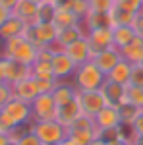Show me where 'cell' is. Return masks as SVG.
<instances>
[{
  "label": "cell",
  "instance_id": "obj_1",
  "mask_svg": "<svg viewBox=\"0 0 143 145\" xmlns=\"http://www.w3.org/2000/svg\"><path fill=\"white\" fill-rule=\"evenodd\" d=\"M2 56L4 58H12L16 62H22V64H27L31 66L35 60H37V52L39 48L25 37V35H20V37H12L8 41H2Z\"/></svg>",
  "mask_w": 143,
  "mask_h": 145
},
{
  "label": "cell",
  "instance_id": "obj_2",
  "mask_svg": "<svg viewBox=\"0 0 143 145\" xmlns=\"http://www.w3.org/2000/svg\"><path fill=\"white\" fill-rule=\"evenodd\" d=\"M72 78H74V87L77 91H95L103 87V83L106 81V74H103L101 68L93 60H89L76 68Z\"/></svg>",
  "mask_w": 143,
  "mask_h": 145
},
{
  "label": "cell",
  "instance_id": "obj_3",
  "mask_svg": "<svg viewBox=\"0 0 143 145\" xmlns=\"http://www.w3.org/2000/svg\"><path fill=\"white\" fill-rule=\"evenodd\" d=\"M23 35L37 48H44V46H50L56 43L58 27H56L54 23H29Z\"/></svg>",
  "mask_w": 143,
  "mask_h": 145
},
{
  "label": "cell",
  "instance_id": "obj_4",
  "mask_svg": "<svg viewBox=\"0 0 143 145\" xmlns=\"http://www.w3.org/2000/svg\"><path fill=\"white\" fill-rule=\"evenodd\" d=\"M33 134L37 135L44 145L62 143L68 137V128H64L58 120H43V122H35Z\"/></svg>",
  "mask_w": 143,
  "mask_h": 145
},
{
  "label": "cell",
  "instance_id": "obj_5",
  "mask_svg": "<svg viewBox=\"0 0 143 145\" xmlns=\"http://www.w3.org/2000/svg\"><path fill=\"white\" fill-rule=\"evenodd\" d=\"M56 105L52 93H41L37 99L31 103V112H33L35 122H43V120H56Z\"/></svg>",
  "mask_w": 143,
  "mask_h": 145
},
{
  "label": "cell",
  "instance_id": "obj_6",
  "mask_svg": "<svg viewBox=\"0 0 143 145\" xmlns=\"http://www.w3.org/2000/svg\"><path fill=\"white\" fill-rule=\"evenodd\" d=\"M77 99H79V106H81V112L87 114L91 118H95L104 106H106V101L103 97L101 89L95 91H77Z\"/></svg>",
  "mask_w": 143,
  "mask_h": 145
},
{
  "label": "cell",
  "instance_id": "obj_7",
  "mask_svg": "<svg viewBox=\"0 0 143 145\" xmlns=\"http://www.w3.org/2000/svg\"><path fill=\"white\" fill-rule=\"evenodd\" d=\"M0 58H2V76H4L6 83L14 85L25 78H31V66L16 62L12 58H4V56H0Z\"/></svg>",
  "mask_w": 143,
  "mask_h": 145
},
{
  "label": "cell",
  "instance_id": "obj_8",
  "mask_svg": "<svg viewBox=\"0 0 143 145\" xmlns=\"http://www.w3.org/2000/svg\"><path fill=\"white\" fill-rule=\"evenodd\" d=\"M2 110L10 116L12 120L16 124H22V122H27V120H33V112H31V103L23 99H18V97H12L4 106Z\"/></svg>",
  "mask_w": 143,
  "mask_h": 145
},
{
  "label": "cell",
  "instance_id": "obj_9",
  "mask_svg": "<svg viewBox=\"0 0 143 145\" xmlns=\"http://www.w3.org/2000/svg\"><path fill=\"white\" fill-rule=\"evenodd\" d=\"M101 93L106 101V106H114V108H120L122 105L126 103V85H120L116 81H110L106 79L101 87Z\"/></svg>",
  "mask_w": 143,
  "mask_h": 145
},
{
  "label": "cell",
  "instance_id": "obj_10",
  "mask_svg": "<svg viewBox=\"0 0 143 145\" xmlns=\"http://www.w3.org/2000/svg\"><path fill=\"white\" fill-rule=\"evenodd\" d=\"M50 62H52V70H54V76H56L58 81H64L66 78L74 76V72H76V68H77V64L64 52V50L54 52V56H52Z\"/></svg>",
  "mask_w": 143,
  "mask_h": 145
},
{
  "label": "cell",
  "instance_id": "obj_11",
  "mask_svg": "<svg viewBox=\"0 0 143 145\" xmlns=\"http://www.w3.org/2000/svg\"><path fill=\"white\" fill-rule=\"evenodd\" d=\"M81 114H83V112H81L79 99H77V95H76L72 101H68V103H64V105L58 106V110H56V120L62 124L64 128H70Z\"/></svg>",
  "mask_w": 143,
  "mask_h": 145
},
{
  "label": "cell",
  "instance_id": "obj_12",
  "mask_svg": "<svg viewBox=\"0 0 143 145\" xmlns=\"http://www.w3.org/2000/svg\"><path fill=\"white\" fill-rule=\"evenodd\" d=\"M87 41L89 46L93 50V56L97 52H103L106 48L114 46V39H112V29H95V31H87Z\"/></svg>",
  "mask_w": 143,
  "mask_h": 145
},
{
  "label": "cell",
  "instance_id": "obj_13",
  "mask_svg": "<svg viewBox=\"0 0 143 145\" xmlns=\"http://www.w3.org/2000/svg\"><path fill=\"white\" fill-rule=\"evenodd\" d=\"M64 52L76 62L77 66H79V64H85V62H89V60H93V50H91V46H89L87 37L77 39L76 43H72L70 46L64 48Z\"/></svg>",
  "mask_w": 143,
  "mask_h": 145
},
{
  "label": "cell",
  "instance_id": "obj_14",
  "mask_svg": "<svg viewBox=\"0 0 143 145\" xmlns=\"http://www.w3.org/2000/svg\"><path fill=\"white\" fill-rule=\"evenodd\" d=\"M12 91H14V97L23 99V101H27V103H33V101L41 95L39 85H37V79H35L33 76L22 79V81H18V83H14V85H12Z\"/></svg>",
  "mask_w": 143,
  "mask_h": 145
},
{
  "label": "cell",
  "instance_id": "obj_15",
  "mask_svg": "<svg viewBox=\"0 0 143 145\" xmlns=\"http://www.w3.org/2000/svg\"><path fill=\"white\" fill-rule=\"evenodd\" d=\"M120 60H124V58H122V54H120V48H116V46L106 48V50H103V52H97V54L93 56V62L101 68L103 74H110V70L116 66Z\"/></svg>",
  "mask_w": 143,
  "mask_h": 145
},
{
  "label": "cell",
  "instance_id": "obj_16",
  "mask_svg": "<svg viewBox=\"0 0 143 145\" xmlns=\"http://www.w3.org/2000/svg\"><path fill=\"white\" fill-rule=\"evenodd\" d=\"M85 31L95 29H114V23L110 18V12H89V16L83 20Z\"/></svg>",
  "mask_w": 143,
  "mask_h": 145
},
{
  "label": "cell",
  "instance_id": "obj_17",
  "mask_svg": "<svg viewBox=\"0 0 143 145\" xmlns=\"http://www.w3.org/2000/svg\"><path fill=\"white\" fill-rule=\"evenodd\" d=\"M87 31H85V27H83V22L76 25V27H64V29H58V37H56V45L60 46V48H66L70 46L72 43H76L77 39H81V37H85Z\"/></svg>",
  "mask_w": 143,
  "mask_h": 145
},
{
  "label": "cell",
  "instance_id": "obj_18",
  "mask_svg": "<svg viewBox=\"0 0 143 145\" xmlns=\"http://www.w3.org/2000/svg\"><path fill=\"white\" fill-rule=\"evenodd\" d=\"M37 12H39V4L33 0H18V4L12 8V14L23 20L25 23L37 22Z\"/></svg>",
  "mask_w": 143,
  "mask_h": 145
},
{
  "label": "cell",
  "instance_id": "obj_19",
  "mask_svg": "<svg viewBox=\"0 0 143 145\" xmlns=\"http://www.w3.org/2000/svg\"><path fill=\"white\" fill-rule=\"evenodd\" d=\"M27 25H29V23H25L23 20H20L18 16L12 14L10 20L0 27V39H2V41H8V39H12V37H20V35L25 33Z\"/></svg>",
  "mask_w": 143,
  "mask_h": 145
},
{
  "label": "cell",
  "instance_id": "obj_20",
  "mask_svg": "<svg viewBox=\"0 0 143 145\" xmlns=\"http://www.w3.org/2000/svg\"><path fill=\"white\" fill-rule=\"evenodd\" d=\"M120 54L130 64H143V39L141 37H135L130 45L120 48Z\"/></svg>",
  "mask_w": 143,
  "mask_h": 145
},
{
  "label": "cell",
  "instance_id": "obj_21",
  "mask_svg": "<svg viewBox=\"0 0 143 145\" xmlns=\"http://www.w3.org/2000/svg\"><path fill=\"white\" fill-rule=\"evenodd\" d=\"M120 112L114 106H104L103 110L95 116V126L97 130H103V128H114V126H120Z\"/></svg>",
  "mask_w": 143,
  "mask_h": 145
},
{
  "label": "cell",
  "instance_id": "obj_22",
  "mask_svg": "<svg viewBox=\"0 0 143 145\" xmlns=\"http://www.w3.org/2000/svg\"><path fill=\"white\" fill-rule=\"evenodd\" d=\"M132 66L133 64H130V62L120 60L116 66L110 70V74H106V79L116 81V83H120V85H128V83H130V76H132Z\"/></svg>",
  "mask_w": 143,
  "mask_h": 145
},
{
  "label": "cell",
  "instance_id": "obj_23",
  "mask_svg": "<svg viewBox=\"0 0 143 145\" xmlns=\"http://www.w3.org/2000/svg\"><path fill=\"white\" fill-rule=\"evenodd\" d=\"M137 35L133 31L132 25H116L112 29V39H114V46L116 48H124L126 45H130Z\"/></svg>",
  "mask_w": 143,
  "mask_h": 145
},
{
  "label": "cell",
  "instance_id": "obj_24",
  "mask_svg": "<svg viewBox=\"0 0 143 145\" xmlns=\"http://www.w3.org/2000/svg\"><path fill=\"white\" fill-rule=\"evenodd\" d=\"M76 95H77V89L74 87V83H66V81H58L54 91H52V97H54L58 106L68 103V101H72Z\"/></svg>",
  "mask_w": 143,
  "mask_h": 145
},
{
  "label": "cell",
  "instance_id": "obj_25",
  "mask_svg": "<svg viewBox=\"0 0 143 145\" xmlns=\"http://www.w3.org/2000/svg\"><path fill=\"white\" fill-rule=\"evenodd\" d=\"M31 76L35 79H56L54 70H52V62L50 60H35L31 64Z\"/></svg>",
  "mask_w": 143,
  "mask_h": 145
},
{
  "label": "cell",
  "instance_id": "obj_26",
  "mask_svg": "<svg viewBox=\"0 0 143 145\" xmlns=\"http://www.w3.org/2000/svg\"><path fill=\"white\" fill-rule=\"evenodd\" d=\"M52 23L58 29H64V27H76V25H79L81 20L70 8H62V10H56V16H54V22Z\"/></svg>",
  "mask_w": 143,
  "mask_h": 145
},
{
  "label": "cell",
  "instance_id": "obj_27",
  "mask_svg": "<svg viewBox=\"0 0 143 145\" xmlns=\"http://www.w3.org/2000/svg\"><path fill=\"white\" fill-rule=\"evenodd\" d=\"M110 18H112L114 27H116V25H132L135 14L130 12V10H126L124 6H120V4L116 2V4L112 6V10H110Z\"/></svg>",
  "mask_w": 143,
  "mask_h": 145
},
{
  "label": "cell",
  "instance_id": "obj_28",
  "mask_svg": "<svg viewBox=\"0 0 143 145\" xmlns=\"http://www.w3.org/2000/svg\"><path fill=\"white\" fill-rule=\"evenodd\" d=\"M68 137H72L77 145H91L97 139V128H89V130H68Z\"/></svg>",
  "mask_w": 143,
  "mask_h": 145
},
{
  "label": "cell",
  "instance_id": "obj_29",
  "mask_svg": "<svg viewBox=\"0 0 143 145\" xmlns=\"http://www.w3.org/2000/svg\"><path fill=\"white\" fill-rule=\"evenodd\" d=\"M118 112H120V122L122 124H133L135 118L143 112V108L141 106H135V105H132V103L126 101L120 108H118Z\"/></svg>",
  "mask_w": 143,
  "mask_h": 145
},
{
  "label": "cell",
  "instance_id": "obj_30",
  "mask_svg": "<svg viewBox=\"0 0 143 145\" xmlns=\"http://www.w3.org/2000/svg\"><path fill=\"white\" fill-rule=\"evenodd\" d=\"M56 16V6L46 0V2H41L39 4V12H37V22L35 23H52Z\"/></svg>",
  "mask_w": 143,
  "mask_h": 145
},
{
  "label": "cell",
  "instance_id": "obj_31",
  "mask_svg": "<svg viewBox=\"0 0 143 145\" xmlns=\"http://www.w3.org/2000/svg\"><path fill=\"white\" fill-rule=\"evenodd\" d=\"M33 128H35V120H27V122H22V124H16L14 128L10 130V139L14 141H22L25 135L33 134Z\"/></svg>",
  "mask_w": 143,
  "mask_h": 145
},
{
  "label": "cell",
  "instance_id": "obj_32",
  "mask_svg": "<svg viewBox=\"0 0 143 145\" xmlns=\"http://www.w3.org/2000/svg\"><path fill=\"white\" fill-rule=\"evenodd\" d=\"M97 137L103 139L106 145H116L122 141V134H120V126H114V128H103L97 130Z\"/></svg>",
  "mask_w": 143,
  "mask_h": 145
},
{
  "label": "cell",
  "instance_id": "obj_33",
  "mask_svg": "<svg viewBox=\"0 0 143 145\" xmlns=\"http://www.w3.org/2000/svg\"><path fill=\"white\" fill-rule=\"evenodd\" d=\"M126 101L132 103L135 106L143 108V87H135V85H126Z\"/></svg>",
  "mask_w": 143,
  "mask_h": 145
},
{
  "label": "cell",
  "instance_id": "obj_34",
  "mask_svg": "<svg viewBox=\"0 0 143 145\" xmlns=\"http://www.w3.org/2000/svg\"><path fill=\"white\" fill-rule=\"evenodd\" d=\"M70 10H72L77 18L83 22V20L89 16V12H91V4H89V0H74V4H72Z\"/></svg>",
  "mask_w": 143,
  "mask_h": 145
},
{
  "label": "cell",
  "instance_id": "obj_35",
  "mask_svg": "<svg viewBox=\"0 0 143 145\" xmlns=\"http://www.w3.org/2000/svg\"><path fill=\"white\" fill-rule=\"evenodd\" d=\"M89 128H97L95 126V118H91L87 114H81L68 130H89Z\"/></svg>",
  "mask_w": 143,
  "mask_h": 145
},
{
  "label": "cell",
  "instance_id": "obj_36",
  "mask_svg": "<svg viewBox=\"0 0 143 145\" xmlns=\"http://www.w3.org/2000/svg\"><path fill=\"white\" fill-rule=\"evenodd\" d=\"M128 85L143 87V64H133L132 66V76H130V83Z\"/></svg>",
  "mask_w": 143,
  "mask_h": 145
},
{
  "label": "cell",
  "instance_id": "obj_37",
  "mask_svg": "<svg viewBox=\"0 0 143 145\" xmlns=\"http://www.w3.org/2000/svg\"><path fill=\"white\" fill-rule=\"evenodd\" d=\"M89 4H91V12H110L116 0H89Z\"/></svg>",
  "mask_w": 143,
  "mask_h": 145
},
{
  "label": "cell",
  "instance_id": "obj_38",
  "mask_svg": "<svg viewBox=\"0 0 143 145\" xmlns=\"http://www.w3.org/2000/svg\"><path fill=\"white\" fill-rule=\"evenodd\" d=\"M12 97H14L12 85H10V83H6V81H0V108H2Z\"/></svg>",
  "mask_w": 143,
  "mask_h": 145
},
{
  "label": "cell",
  "instance_id": "obj_39",
  "mask_svg": "<svg viewBox=\"0 0 143 145\" xmlns=\"http://www.w3.org/2000/svg\"><path fill=\"white\" fill-rule=\"evenodd\" d=\"M120 6H124L126 10L133 12V14H137V12L143 10V0H116Z\"/></svg>",
  "mask_w": 143,
  "mask_h": 145
},
{
  "label": "cell",
  "instance_id": "obj_40",
  "mask_svg": "<svg viewBox=\"0 0 143 145\" xmlns=\"http://www.w3.org/2000/svg\"><path fill=\"white\" fill-rule=\"evenodd\" d=\"M16 126V122L12 120L10 116L6 114V112L0 108V132H4V134H10V130Z\"/></svg>",
  "mask_w": 143,
  "mask_h": 145
},
{
  "label": "cell",
  "instance_id": "obj_41",
  "mask_svg": "<svg viewBox=\"0 0 143 145\" xmlns=\"http://www.w3.org/2000/svg\"><path fill=\"white\" fill-rule=\"evenodd\" d=\"M132 27H133V31H135V35L143 39V10L135 14V18H133V22H132Z\"/></svg>",
  "mask_w": 143,
  "mask_h": 145
},
{
  "label": "cell",
  "instance_id": "obj_42",
  "mask_svg": "<svg viewBox=\"0 0 143 145\" xmlns=\"http://www.w3.org/2000/svg\"><path fill=\"white\" fill-rule=\"evenodd\" d=\"M20 145H44V143L35 134H29V135H25L22 141H20Z\"/></svg>",
  "mask_w": 143,
  "mask_h": 145
},
{
  "label": "cell",
  "instance_id": "obj_43",
  "mask_svg": "<svg viewBox=\"0 0 143 145\" xmlns=\"http://www.w3.org/2000/svg\"><path fill=\"white\" fill-rule=\"evenodd\" d=\"M133 130H135L137 137H143V112L135 118V122H133Z\"/></svg>",
  "mask_w": 143,
  "mask_h": 145
},
{
  "label": "cell",
  "instance_id": "obj_44",
  "mask_svg": "<svg viewBox=\"0 0 143 145\" xmlns=\"http://www.w3.org/2000/svg\"><path fill=\"white\" fill-rule=\"evenodd\" d=\"M10 16H12V10H8L6 6H2V4H0V27L10 20Z\"/></svg>",
  "mask_w": 143,
  "mask_h": 145
},
{
  "label": "cell",
  "instance_id": "obj_45",
  "mask_svg": "<svg viewBox=\"0 0 143 145\" xmlns=\"http://www.w3.org/2000/svg\"><path fill=\"white\" fill-rule=\"evenodd\" d=\"M52 4L56 6V10H62V8H72L74 0H50Z\"/></svg>",
  "mask_w": 143,
  "mask_h": 145
},
{
  "label": "cell",
  "instance_id": "obj_46",
  "mask_svg": "<svg viewBox=\"0 0 143 145\" xmlns=\"http://www.w3.org/2000/svg\"><path fill=\"white\" fill-rule=\"evenodd\" d=\"M0 4H2V6H6L8 10H12V8L18 4V0H0Z\"/></svg>",
  "mask_w": 143,
  "mask_h": 145
},
{
  "label": "cell",
  "instance_id": "obj_47",
  "mask_svg": "<svg viewBox=\"0 0 143 145\" xmlns=\"http://www.w3.org/2000/svg\"><path fill=\"white\" fill-rule=\"evenodd\" d=\"M8 143H10V135L0 132V145H8Z\"/></svg>",
  "mask_w": 143,
  "mask_h": 145
},
{
  "label": "cell",
  "instance_id": "obj_48",
  "mask_svg": "<svg viewBox=\"0 0 143 145\" xmlns=\"http://www.w3.org/2000/svg\"><path fill=\"white\" fill-rule=\"evenodd\" d=\"M60 145H77V143L74 141V139H72V137H66V139H64V141H62Z\"/></svg>",
  "mask_w": 143,
  "mask_h": 145
},
{
  "label": "cell",
  "instance_id": "obj_49",
  "mask_svg": "<svg viewBox=\"0 0 143 145\" xmlns=\"http://www.w3.org/2000/svg\"><path fill=\"white\" fill-rule=\"evenodd\" d=\"M91 145H106V143H104L103 139H99V137H97V139H95V141H93V143H91Z\"/></svg>",
  "mask_w": 143,
  "mask_h": 145
},
{
  "label": "cell",
  "instance_id": "obj_50",
  "mask_svg": "<svg viewBox=\"0 0 143 145\" xmlns=\"http://www.w3.org/2000/svg\"><path fill=\"white\" fill-rule=\"evenodd\" d=\"M8 145H20V141H14V139H10V143Z\"/></svg>",
  "mask_w": 143,
  "mask_h": 145
},
{
  "label": "cell",
  "instance_id": "obj_51",
  "mask_svg": "<svg viewBox=\"0 0 143 145\" xmlns=\"http://www.w3.org/2000/svg\"><path fill=\"white\" fill-rule=\"evenodd\" d=\"M116 145H130V143H126V141H120V143H116Z\"/></svg>",
  "mask_w": 143,
  "mask_h": 145
},
{
  "label": "cell",
  "instance_id": "obj_52",
  "mask_svg": "<svg viewBox=\"0 0 143 145\" xmlns=\"http://www.w3.org/2000/svg\"><path fill=\"white\" fill-rule=\"evenodd\" d=\"M50 145H60V143H50Z\"/></svg>",
  "mask_w": 143,
  "mask_h": 145
}]
</instances>
